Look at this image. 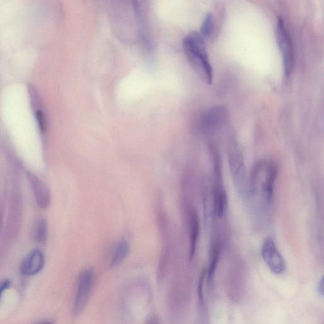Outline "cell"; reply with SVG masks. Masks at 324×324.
I'll list each match as a JSON object with an SVG mask.
<instances>
[{
    "instance_id": "1",
    "label": "cell",
    "mask_w": 324,
    "mask_h": 324,
    "mask_svg": "<svg viewBox=\"0 0 324 324\" xmlns=\"http://www.w3.org/2000/svg\"><path fill=\"white\" fill-rule=\"evenodd\" d=\"M278 173L274 162H259L253 166L249 178V196H258L264 205L273 201L274 186Z\"/></svg>"
},
{
    "instance_id": "2",
    "label": "cell",
    "mask_w": 324,
    "mask_h": 324,
    "mask_svg": "<svg viewBox=\"0 0 324 324\" xmlns=\"http://www.w3.org/2000/svg\"><path fill=\"white\" fill-rule=\"evenodd\" d=\"M184 48L189 60L203 74L208 84L213 81V69L207 54L203 36L192 33L184 40Z\"/></svg>"
},
{
    "instance_id": "3",
    "label": "cell",
    "mask_w": 324,
    "mask_h": 324,
    "mask_svg": "<svg viewBox=\"0 0 324 324\" xmlns=\"http://www.w3.org/2000/svg\"><path fill=\"white\" fill-rule=\"evenodd\" d=\"M230 172L234 185L243 198L249 196V178L246 173L242 152L237 146L232 145L228 155Z\"/></svg>"
},
{
    "instance_id": "4",
    "label": "cell",
    "mask_w": 324,
    "mask_h": 324,
    "mask_svg": "<svg viewBox=\"0 0 324 324\" xmlns=\"http://www.w3.org/2000/svg\"><path fill=\"white\" fill-rule=\"evenodd\" d=\"M276 37L281 53L284 75L288 78L291 76L293 68V49L291 37L281 17H278L277 20Z\"/></svg>"
},
{
    "instance_id": "5",
    "label": "cell",
    "mask_w": 324,
    "mask_h": 324,
    "mask_svg": "<svg viewBox=\"0 0 324 324\" xmlns=\"http://www.w3.org/2000/svg\"><path fill=\"white\" fill-rule=\"evenodd\" d=\"M261 253L264 261L274 274H282L286 271V261L271 237L266 238L263 241Z\"/></svg>"
},
{
    "instance_id": "6",
    "label": "cell",
    "mask_w": 324,
    "mask_h": 324,
    "mask_svg": "<svg viewBox=\"0 0 324 324\" xmlns=\"http://www.w3.org/2000/svg\"><path fill=\"white\" fill-rule=\"evenodd\" d=\"M94 281V272L91 269H87L80 274L74 303V312L76 314L81 313L86 305Z\"/></svg>"
},
{
    "instance_id": "7",
    "label": "cell",
    "mask_w": 324,
    "mask_h": 324,
    "mask_svg": "<svg viewBox=\"0 0 324 324\" xmlns=\"http://www.w3.org/2000/svg\"><path fill=\"white\" fill-rule=\"evenodd\" d=\"M228 116V111L223 106H216L209 109L201 119V131L204 133H214L224 125Z\"/></svg>"
},
{
    "instance_id": "8",
    "label": "cell",
    "mask_w": 324,
    "mask_h": 324,
    "mask_svg": "<svg viewBox=\"0 0 324 324\" xmlns=\"http://www.w3.org/2000/svg\"><path fill=\"white\" fill-rule=\"evenodd\" d=\"M45 263V258L41 251L35 250L28 254L23 260L20 271L24 276H34L41 271Z\"/></svg>"
},
{
    "instance_id": "9",
    "label": "cell",
    "mask_w": 324,
    "mask_h": 324,
    "mask_svg": "<svg viewBox=\"0 0 324 324\" xmlns=\"http://www.w3.org/2000/svg\"><path fill=\"white\" fill-rule=\"evenodd\" d=\"M189 258L193 259L196 254L197 244H198L200 224L198 214L195 209H191L189 212Z\"/></svg>"
},
{
    "instance_id": "10",
    "label": "cell",
    "mask_w": 324,
    "mask_h": 324,
    "mask_svg": "<svg viewBox=\"0 0 324 324\" xmlns=\"http://www.w3.org/2000/svg\"><path fill=\"white\" fill-rule=\"evenodd\" d=\"M28 176L39 206L41 208H46L50 202V193L48 189L35 175L30 173Z\"/></svg>"
},
{
    "instance_id": "11",
    "label": "cell",
    "mask_w": 324,
    "mask_h": 324,
    "mask_svg": "<svg viewBox=\"0 0 324 324\" xmlns=\"http://www.w3.org/2000/svg\"><path fill=\"white\" fill-rule=\"evenodd\" d=\"M216 177L217 184L214 191V211L217 217L222 218L226 211L227 196L224 189L219 186L220 175H216Z\"/></svg>"
},
{
    "instance_id": "12",
    "label": "cell",
    "mask_w": 324,
    "mask_h": 324,
    "mask_svg": "<svg viewBox=\"0 0 324 324\" xmlns=\"http://www.w3.org/2000/svg\"><path fill=\"white\" fill-rule=\"evenodd\" d=\"M130 250V246L126 240H122L116 245L115 252H114L112 258H111L110 267L115 268L120 265L128 256Z\"/></svg>"
},
{
    "instance_id": "13",
    "label": "cell",
    "mask_w": 324,
    "mask_h": 324,
    "mask_svg": "<svg viewBox=\"0 0 324 324\" xmlns=\"http://www.w3.org/2000/svg\"><path fill=\"white\" fill-rule=\"evenodd\" d=\"M220 254V245L219 243H214L213 249L212 251L211 263L209 270L207 271V277L209 282L213 281L215 273L217 269L218 261H219Z\"/></svg>"
},
{
    "instance_id": "14",
    "label": "cell",
    "mask_w": 324,
    "mask_h": 324,
    "mask_svg": "<svg viewBox=\"0 0 324 324\" xmlns=\"http://www.w3.org/2000/svg\"><path fill=\"white\" fill-rule=\"evenodd\" d=\"M47 235V224L45 220H39L34 229V237L38 242H45Z\"/></svg>"
},
{
    "instance_id": "15",
    "label": "cell",
    "mask_w": 324,
    "mask_h": 324,
    "mask_svg": "<svg viewBox=\"0 0 324 324\" xmlns=\"http://www.w3.org/2000/svg\"><path fill=\"white\" fill-rule=\"evenodd\" d=\"M213 22L212 15L211 14H207L201 26V36L203 37H209L211 36L212 28H213Z\"/></svg>"
},
{
    "instance_id": "16",
    "label": "cell",
    "mask_w": 324,
    "mask_h": 324,
    "mask_svg": "<svg viewBox=\"0 0 324 324\" xmlns=\"http://www.w3.org/2000/svg\"><path fill=\"white\" fill-rule=\"evenodd\" d=\"M36 116H37L39 126L40 127L41 130L45 131L46 129L45 116H44L41 111H39L37 114H36Z\"/></svg>"
},
{
    "instance_id": "17",
    "label": "cell",
    "mask_w": 324,
    "mask_h": 324,
    "mask_svg": "<svg viewBox=\"0 0 324 324\" xmlns=\"http://www.w3.org/2000/svg\"><path fill=\"white\" fill-rule=\"evenodd\" d=\"M10 282L7 279L4 280L0 283V300H1L4 292L10 287Z\"/></svg>"
},
{
    "instance_id": "18",
    "label": "cell",
    "mask_w": 324,
    "mask_h": 324,
    "mask_svg": "<svg viewBox=\"0 0 324 324\" xmlns=\"http://www.w3.org/2000/svg\"><path fill=\"white\" fill-rule=\"evenodd\" d=\"M144 324H160V323L159 318L155 316H153V317H150Z\"/></svg>"
},
{
    "instance_id": "19",
    "label": "cell",
    "mask_w": 324,
    "mask_h": 324,
    "mask_svg": "<svg viewBox=\"0 0 324 324\" xmlns=\"http://www.w3.org/2000/svg\"><path fill=\"white\" fill-rule=\"evenodd\" d=\"M317 289H318V293L323 295V278L321 279L319 282H318Z\"/></svg>"
},
{
    "instance_id": "20",
    "label": "cell",
    "mask_w": 324,
    "mask_h": 324,
    "mask_svg": "<svg viewBox=\"0 0 324 324\" xmlns=\"http://www.w3.org/2000/svg\"><path fill=\"white\" fill-rule=\"evenodd\" d=\"M40 324H51V323H49V322H45V323H40Z\"/></svg>"
}]
</instances>
